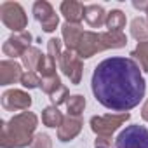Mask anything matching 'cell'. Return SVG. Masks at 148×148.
<instances>
[{
  "label": "cell",
  "mask_w": 148,
  "mask_h": 148,
  "mask_svg": "<svg viewBox=\"0 0 148 148\" xmlns=\"http://www.w3.org/2000/svg\"><path fill=\"white\" fill-rule=\"evenodd\" d=\"M91 87L98 103L112 112L125 113L145 98L146 82L132 58L113 56L94 68Z\"/></svg>",
  "instance_id": "6da1fadb"
},
{
  "label": "cell",
  "mask_w": 148,
  "mask_h": 148,
  "mask_svg": "<svg viewBox=\"0 0 148 148\" xmlns=\"http://www.w3.org/2000/svg\"><path fill=\"white\" fill-rule=\"evenodd\" d=\"M38 119L33 112L16 113L11 120L2 122L0 129V146L2 148H26L35 138Z\"/></svg>",
  "instance_id": "7a4b0ae2"
},
{
  "label": "cell",
  "mask_w": 148,
  "mask_h": 148,
  "mask_svg": "<svg viewBox=\"0 0 148 148\" xmlns=\"http://www.w3.org/2000/svg\"><path fill=\"white\" fill-rule=\"evenodd\" d=\"M131 119V113H106V115H94L91 117L89 124L92 132L96 134V138H106L112 139L113 132L119 131L127 120Z\"/></svg>",
  "instance_id": "3957f363"
},
{
  "label": "cell",
  "mask_w": 148,
  "mask_h": 148,
  "mask_svg": "<svg viewBox=\"0 0 148 148\" xmlns=\"http://www.w3.org/2000/svg\"><path fill=\"white\" fill-rule=\"evenodd\" d=\"M0 19L14 33L26 32L25 28L28 26V16H26L25 9L21 7V4H18V2H2L0 4Z\"/></svg>",
  "instance_id": "277c9868"
},
{
  "label": "cell",
  "mask_w": 148,
  "mask_h": 148,
  "mask_svg": "<svg viewBox=\"0 0 148 148\" xmlns=\"http://www.w3.org/2000/svg\"><path fill=\"white\" fill-rule=\"evenodd\" d=\"M115 148H148V129L145 125H127L115 139Z\"/></svg>",
  "instance_id": "5b68a950"
},
{
  "label": "cell",
  "mask_w": 148,
  "mask_h": 148,
  "mask_svg": "<svg viewBox=\"0 0 148 148\" xmlns=\"http://www.w3.org/2000/svg\"><path fill=\"white\" fill-rule=\"evenodd\" d=\"M59 70L64 73V75L70 79V82L73 86H79L82 80V71H84V64L80 56L75 51L66 49L59 59Z\"/></svg>",
  "instance_id": "8992f818"
},
{
  "label": "cell",
  "mask_w": 148,
  "mask_h": 148,
  "mask_svg": "<svg viewBox=\"0 0 148 148\" xmlns=\"http://www.w3.org/2000/svg\"><path fill=\"white\" fill-rule=\"evenodd\" d=\"M101 51H106V45L103 40V33H96V32H84L75 49L80 59H89Z\"/></svg>",
  "instance_id": "52a82bcc"
},
{
  "label": "cell",
  "mask_w": 148,
  "mask_h": 148,
  "mask_svg": "<svg viewBox=\"0 0 148 148\" xmlns=\"http://www.w3.org/2000/svg\"><path fill=\"white\" fill-rule=\"evenodd\" d=\"M33 16L42 25V30L45 33L56 32V28L59 25V16L56 14L54 7L49 2H45V0H38V2H35L33 4Z\"/></svg>",
  "instance_id": "ba28073f"
},
{
  "label": "cell",
  "mask_w": 148,
  "mask_h": 148,
  "mask_svg": "<svg viewBox=\"0 0 148 148\" xmlns=\"http://www.w3.org/2000/svg\"><path fill=\"white\" fill-rule=\"evenodd\" d=\"M32 40H33V37H32L28 32L14 33V35H11V37L4 42V45H2V52H4L5 56L12 58V59H16V58H23V54L32 47V45H30Z\"/></svg>",
  "instance_id": "9c48e42d"
},
{
  "label": "cell",
  "mask_w": 148,
  "mask_h": 148,
  "mask_svg": "<svg viewBox=\"0 0 148 148\" xmlns=\"http://www.w3.org/2000/svg\"><path fill=\"white\" fill-rule=\"evenodd\" d=\"M2 106L7 112H26L32 106V96L21 89H9L2 94Z\"/></svg>",
  "instance_id": "30bf717a"
},
{
  "label": "cell",
  "mask_w": 148,
  "mask_h": 148,
  "mask_svg": "<svg viewBox=\"0 0 148 148\" xmlns=\"http://www.w3.org/2000/svg\"><path fill=\"white\" fill-rule=\"evenodd\" d=\"M23 68L19 63L12 59H4L0 63V86H11L18 84L23 79Z\"/></svg>",
  "instance_id": "8fae6325"
},
{
  "label": "cell",
  "mask_w": 148,
  "mask_h": 148,
  "mask_svg": "<svg viewBox=\"0 0 148 148\" xmlns=\"http://www.w3.org/2000/svg\"><path fill=\"white\" fill-rule=\"evenodd\" d=\"M82 117H75V115H66L61 127L58 129V139L63 141V143H68L71 139H75L80 131H82Z\"/></svg>",
  "instance_id": "7c38bea8"
},
{
  "label": "cell",
  "mask_w": 148,
  "mask_h": 148,
  "mask_svg": "<svg viewBox=\"0 0 148 148\" xmlns=\"http://www.w3.org/2000/svg\"><path fill=\"white\" fill-rule=\"evenodd\" d=\"M59 11L64 16L66 23L80 25L82 19H84V14H86V5L77 2V0H64V2H61Z\"/></svg>",
  "instance_id": "4fadbf2b"
},
{
  "label": "cell",
  "mask_w": 148,
  "mask_h": 148,
  "mask_svg": "<svg viewBox=\"0 0 148 148\" xmlns=\"http://www.w3.org/2000/svg\"><path fill=\"white\" fill-rule=\"evenodd\" d=\"M106 18L108 14L105 12L103 5H98V4H89L86 5V14H84V19L86 23L91 26V28H101L106 25Z\"/></svg>",
  "instance_id": "5bb4252c"
},
{
  "label": "cell",
  "mask_w": 148,
  "mask_h": 148,
  "mask_svg": "<svg viewBox=\"0 0 148 148\" xmlns=\"http://www.w3.org/2000/svg\"><path fill=\"white\" fill-rule=\"evenodd\" d=\"M84 33V28L80 25H71V23H64L61 26V35H63V42L66 45V49L70 51H75L77 49V44L80 40Z\"/></svg>",
  "instance_id": "9a60e30c"
},
{
  "label": "cell",
  "mask_w": 148,
  "mask_h": 148,
  "mask_svg": "<svg viewBox=\"0 0 148 148\" xmlns=\"http://www.w3.org/2000/svg\"><path fill=\"white\" fill-rule=\"evenodd\" d=\"M63 120H64V115L58 110V106L51 105V106L44 108V112H42V122H44V125L52 127V129H56V127L59 129L61 124H63Z\"/></svg>",
  "instance_id": "2e32d148"
},
{
  "label": "cell",
  "mask_w": 148,
  "mask_h": 148,
  "mask_svg": "<svg viewBox=\"0 0 148 148\" xmlns=\"http://www.w3.org/2000/svg\"><path fill=\"white\" fill-rule=\"evenodd\" d=\"M125 23H127V18L125 14L120 11V9H113L108 12V18H106V28L108 32H122L125 28Z\"/></svg>",
  "instance_id": "e0dca14e"
},
{
  "label": "cell",
  "mask_w": 148,
  "mask_h": 148,
  "mask_svg": "<svg viewBox=\"0 0 148 148\" xmlns=\"http://www.w3.org/2000/svg\"><path fill=\"white\" fill-rule=\"evenodd\" d=\"M131 35L138 40V42H145L148 38V19L146 18H134L131 21Z\"/></svg>",
  "instance_id": "ac0fdd59"
},
{
  "label": "cell",
  "mask_w": 148,
  "mask_h": 148,
  "mask_svg": "<svg viewBox=\"0 0 148 148\" xmlns=\"http://www.w3.org/2000/svg\"><path fill=\"white\" fill-rule=\"evenodd\" d=\"M106 49H120L127 45V37L122 32H101Z\"/></svg>",
  "instance_id": "d6986e66"
},
{
  "label": "cell",
  "mask_w": 148,
  "mask_h": 148,
  "mask_svg": "<svg viewBox=\"0 0 148 148\" xmlns=\"http://www.w3.org/2000/svg\"><path fill=\"white\" fill-rule=\"evenodd\" d=\"M56 61L49 56V54H44L42 58H40V61H38V66H37V73L38 75H42V79H51V77H54V75H58L56 73Z\"/></svg>",
  "instance_id": "ffe728a7"
},
{
  "label": "cell",
  "mask_w": 148,
  "mask_h": 148,
  "mask_svg": "<svg viewBox=\"0 0 148 148\" xmlns=\"http://www.w3.org/2000/svg\"><path fill=\"white\" fill-rule=\"evenodd\" d=\"M44 54L40 52V49L38 47H30L25 54H23V58H21V61H23V66L26 68V71H35L37 70V66H38V61H40V58H42Z\"/></svg>",
  "instance_id": "44dd1931"
},
{
  "label": "cell",
  "mask_w": 148,
  "mask_h": 148,
  "mask_svg": "<svg viewBox=\"0 0 148 148\" xmlns=\"http://www.w3.org/2000/svg\"><path fill=\"white\" fill-rule=\"evenodd\" d=\"M131 56H132L134 61H138L139 68L148 73V40L138 42V45H136V49L131 52Z\"/></svg>",
  "instance_id": "7402d4cb"
},
{
  "label": "cell",
  "mask_w": 148,
  "mask_h": 148,
  "mask_svg": "<svg viewBox=\"0 0 148 148\" xmlns=\"http://www.w3.org/2000/svg\"><path fill=\"white\" fill-rule=\"evenodd\" d=\"M86 108V98L82 94H73L68 98L66 101V110H68V115H75V117H80L82 112Z\"/></svg>",
  "instance_id": "603a6c76"
},
{
  "label": "cell",
  "mask_w": 148,
  "mask_h": 148,
  "mask_svg": "<svg viewBox=\"0 0 148 148\" xmlns=\"http://www.w3.org/2000/svg\"><path fill=\"white\" fill-rule=\"evenodd\" d=\"M19 84H21L25 89H37V87H40L42 79L38 77L37 71H25V73H23V79H21Z\"/></svg>",
  "instance_id": "cb8c5ba5"
},
{
  "label": "cell",
  "mask_w": 148,
  "mask_h": 148,
  "mask_svg": "<svg viewBox=\"0 0 148 148\" xmlns=\"http://www.w3.org/2000/svg\"><path fill=\"white\" fill-rule=\"evenodd\" d=\"M63 84H61V79H59V75H54V77H51V79H42V84H40V89L47 94V96H51L54 91H58L59 87H61Z\"/></svg>",
  "instance_id": "d4e9b609"
},
{
  "label": "cell",
  "mask_w": 148,
  "mask_h": 148,
  "mask_svg": "<svg viewBox=\"0 0 148 148\" xmlns=\"http://www.w3.org/2000/svg\"><path fill=\"white\" fill-rule=\"evenodd\" d=\"M47 54L59 64V59H61V56H63L61 40H59V38H49V40H47Z\"/></svg>",
  "instance_id": "484cf974"
},
{
  "label": "cell",
  "mask_w": 148,
  "mask_h": 148,
  "mask_svg": "<svg viewBox=\"0 0 148 148\" xmlns=\"http://www.w3.org/2000/svg\"><path fill=\"white\" fill-rule=\"evenodd\" d=\"M68 98H70V91H68V87H66L64 84H63L58 91H54V92L49 96V99H51V103H52L54 106H59V105L66 103Z\"/></svg>",
  "instance_id": "4316f807"
},
{
  "label": "cell",
  "mask_w": 148,
  "mask_h": 148,
  "mask_svg": "<svg viewBox=\"0 0 148 148\" xmlns=\"http://www.w3.org/2000/svg\"><path fill=\"white\" fill-rule=\"evenodd\" d=\"M30 148H52V139H51L49 134L38 132V134H35V138H33Z\"/></svg>",
  "instance_id": "83f0119b"
},
{
  "label": "cell",
  "mask_w": 148,
  "mask_h": 148,
  "mask_svg": "<svg viewBox=\"0 0 148 148\" xmlns=\"http://www.w3.org/2000/svg\"><path fill=\"white\" fill-rule=\"evenodd\" d=\"M141 119H143L145 122H148V99H146L145 105L141 106Z\"/></svg>",
  "instance_id": "f1b7e54d"
},
{
  "label": "cell",
  "mask_w": 148,
  "mask_h": 148,
  "mask_svg": "<svg viewBox=\"0 0 148 148\" xmlns=\"http://www.w3.org/2000/svg\"><path fill=\"white\" fill-rule=\"evenodd\" d=\"M132 7H134V9H139V11H145V12H146V9H148V2H132Z\"/></svg>",
  "instance_id": "f546056e"
},
{
  "label": "cell",
  "mask_w": 148,
  "mask_h": 148,
  "mask_svg": "<svg viewBox=\"0 0 148 148\" xmlns=\"http://www.w3.org/2000/svg\"><path fill=\"white\" fill-rule=\"evenodd\" d=\"M146 19H148V9H146Z\"/></svg>",
  "instance_id": "4dcf8cb0"
},
{
  "label": "cell",
  "mask_w": 148,
  "mask_h": 148,
  "mask_svg": "<svg viewBox=\"0 0 148 148\" xmlns=\"http://www.w3.org/2000/svg\"><path fill=\"white\" fill-rule=\"evenodd\" d=\"M94 148H96V146H94Z\"/></svg>",
  "instance_id": "1f68e13d"
}]
</instances>
